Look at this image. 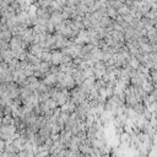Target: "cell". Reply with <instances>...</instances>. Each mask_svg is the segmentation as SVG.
I'll list each match as a JSON object with an SVG mask.
<instances>
[{
  "instance_id": "obj_1",
  "label": "cell",
  "mask_w": 157,
  "mask_h": 157,
  "mask_svg": "<svg viewBox=\"0 0 157 157\" xmlns=\"http://www.w3.org/2000/svg\"><path fill=\"white\" fill-rule=\"evenodd\" d=\"M61 59H63V55L60 53H54L53 55H52V60H53L54 64H59L61 61Z\"/></svg>"
},
{
  "instance_id": "obj_2",
  "label": "cell",
  "mask_w": 157,
  "mask_h": 157,
  "mask_svg": "<svg viewBox=\"0 0 157 157\" xmlns=\"http://www.w3.org/2000/svg\"><path fill=\"white\" fill-rule=\"evenodd\" d=\"M31 53H32V54H36V55H38V54H42V48L39 47L38 44H34V46H32Z\"/></svg>"
},
{
  "instance_id": "obj_3",
  "label": "cell",
  "mask_w": 157,
  "mask_h": 157,
  "mask_svg": "<svg viewBox=\"0 0 157 157\" xmlns=\"http://www.w3.org/2000/svg\"><path fill=\"white\" fill-rule=\"evenodd\" d=\"M47 107H50V109H54L55 107H57V102L55 101H52V99H49V101H47Z\"/></svg>"
},
{
  "instance_id": "obj_4",
  "label": "cell",
  "mask_w": 157,
  "mask_h": 157,
  "mask_svg": "<svg viewBox=\"0 0 157 157\" xmlns=\"http://www.w3.org/2000/svg\"><path fill=\"white\" fill-rule=\"evenodd\" d=\"M42 59H44L46 61H48V60H50V59H52V54H48V53H43V54H42Z\"/></svg>"
},
{
  "instance_id": "obj_5",
  "label": "cell",
  "mask_w": 157,
  "mask_h": 157,
  "mask_svg": "<svg viewBox=\"0 0 157 157\" xmlns=\"http://www.w3.org/2000/svg\"><path fill=\"white\" fill-rule=\"evenodd\" d=\"M48 68H49L48 63H43V64H41V69H42V71H47Z\"/></svg>"
},
{
  "instance_id": "obj_6",
  "label": "cell",
  "mask_w": 157,
  "mask_h": 157,
  "mask_svg": "<svg viewBox=\"0 0 157 157\" xmlns=\"http://www.w3.org/2000/svg\"><path fill=\"white\" fill-rule=\"evenodd\" d=\"M92 120H93V117H88V119H87V124H92Z\"/></svg>"
},
{
  "instance_id": "obj_7",
  "label": "cell",
  "mask_w": 157,
  "mask_h": 157,
  "mask_svg": "<svg viewBox=\"0 0 157 157\" xmlns=\"http://www.w3.org/2000/svg\"><path fill=\"white\" fill-rule=\"evenodd\" d=\"M1 17H3V14H1V11H0V20H1Z\"/></svg>"
},
{
  "instance_id": "obj_8",
  "label": "cell",
  "mask_w": 157,
  "mask_h": 157,
  "mask_svg": "<svg viewBox=\"0 0 157 157\" xmlns=\"http://www.w3.org/2000/svg\"><path fill=\"white\" fill-rule=\"evenodd\" d=\"M23 156H25L23 153H20V155H19V157H23Z\"/></svg>"
}]
</instances>
